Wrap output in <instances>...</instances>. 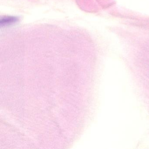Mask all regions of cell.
<instances>
[{"mask_svg": "<svg viewBox=\"0 0 149 149\" xmlns=\"http://www.w3.org/2000/svg\"><path fill=\"white\" fill-rule=\"evenodd\" d=\"M18 20V19L15 17H7L3 18L1 20V26H6V25L12 24L15 23Z\"/></svg>", "mask_w": 149, "mask_h": 149, "instance_id": "6da1fadb", "label": "cell"}]
</instances>
